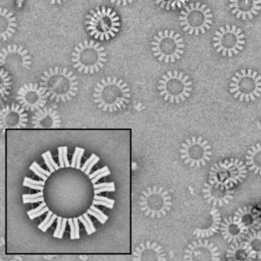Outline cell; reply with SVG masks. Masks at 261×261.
Wrapping results in <instances>:
<instances>
[{
  "label": "cell",
  "instance_id": "obj_1",
  "mask_svg": "<svg viewBox=\"0 0 261 261\" xmlns=\"http://www.w3.org/2000/svg\"><path fill=\"white\" fill-rule=\"evenodd\" d=\"M94 103L105 112H116L126 108L130 100L127 84L117 77L102 79L94 88Z\"/></svg>",
  "mask_w": 261,
  "mask_h": 261
},
{
  "label": "cell",
  "instance_id": "obj_2",
  "mask_svg": "<svg viewBox=\"0 0 261 261\" xmlns=\"http://www.w3.org/2000/svg\"><path fill=\"white\" fill-rule=\"evenodd\" d=\"M40 85L46 89L50 100L56 103L72 100L79 91V82L74 73L65 68H48L41 77Z\"/></svg>",
  "mask_w": 261,
  "mask_h": 261
},
{
  "label": "cell",
  "instance_id": "obj_3",
  "mask_svg": "<svg viewBox=\"0 0 261 261\" xmlns=\"http://www.w3.org/2000/svg\"><path fill=\"white\" fill-rule=\"evenodd\" d=\"M120 17L111 8L96 7L87 15L85 25L90 36L100 41L115 37L120 31Z\"/></svg>",
  "mask_w": 261,
  "mask_h": 261
},
{
  "label": "cell",
  "instance_id": "obj_4",
  "mask_svg": "<svg viewBox=\"0 0 261 261\" xmlns=\"http://www.w3.org/2000/svg\"><path fill=\"white\" fill-rule=\"evenodd\" d=\"M71 62L77 71L84 74H94L105 66L107 54L105 48L98 42L84 41L74 48Z\"/></svg>",
  "mask_w": 261,
  "mask_h": 261
},
{
  "label": "cell",
  "instance_id": "obj_5",
  "mask_svg": "<svg viewBox=\"0 0 261 261\" xmlns=\"http://www.w3.org/2000/svg\"><path fill=\"white\" fill-rule=\"evenodd\" d=\"M192 86L189 76L177 71H169L159 82L158 90L166 101L179 103L190 97Z\"/></svg>",
  "mask_w": 261,
  "mask_h": 261
},
{
  "label": "cell",
  "instance_id": "obj_6",
  "mask_svg": "<svg viewBox=\"0 0 261 261\" xmlns=\"http://www.w3.org/2000/svg\"><path fill=\"white\" fill-rule=\"evenodd\" d=\"M154 56L165 63L175 62L184 53L185 44L182 38L173 30L159 32L152 42Z\"/></svg>",
  "mask_w": 261,
  "mask_h": 261
},
{
  "label": "cell",
  "instance_id": "obj_7",
  "mask_svg": "<svg viewBox=\"0 0 261 261\" xmlns=\"http://www.w3.org/2000/svg\"><path fill=\"white\" fill-rule=\"evenodd\" d=\"M140 211L151 218L166 216L172 207V198L164 188L148 187L139 198Z\"/></svg>",
  "mask_w": 261,
  "mask_h": 261
},
{
  "label": "cell",
  "instance_id": "obj_8",
  "mask_svg": "<svg viewBox=\"0 0 261 261\" xmlns=\"http://www.w3.org/2000/svg\"><path fill=\"white\" fill-rule=\"evenodd\" d=\"M230 92L240 101L256 100L261 95V76L251 69H242L232 77Z\"/></svg>",
  "mask_w": 261,
  "mask_h": 261
},
{
  "label": "cell",
  "instance_id": "obj_9",
  "mask_svg": "<svg viewBox=\"0 0 261 261\" xmlns=\"http://www.w3.org/2000/svg\"><path fill=\"white\" fill-rule=\"evenodd\" d=\"M212 17L211 10L205 4H191L181 12L180 25L189 34L198 36L199 33L204 34L210 29Z\"/></svg>",
  "mask_w": 261,
  "mask_h": 261
},
{
  "label": "cell",
  "instance_id": "obj_10",
  "mask_svg": "<svg viewBox=\"0 0 261 261\" xmlns=\"http://www.w3.org/2000/svg\"><path fill=\"white\" fill-rule=\"evenodd\" d=\"M247 171L244 163L238 159H230L215 163L211 168L209 182L220 183L231 186L242 182Z\"/></svg>",
  "mask_w": 261,
  "mask_h": 261
},
{
  "label": "cell",
  "instance_id": "obj_11",
  "mask_svg": "<svg viewBox=\"0 0 261 261\" xmlns=\"http://www.w3.org/2000/svg\"><path fill=\"white\" fill-rule=\"evenodd\" d=\"M244 35L241 29L235 25H226L221 27L219 31L215 33L213 39V45L218 53H221L223 56L232 57L238 55L244 48L245 45Z\"/></svg>",
  "mask_w": 261,
  "mask_h": 261
},
{
  "label": "cell",
  "instance_id": "obj_12",
  "mask_svg": "<svg viewBox=\"0 0 261 261\" xmlns=\"http://www.w3.org/2000/svg\"><path fill=\"white\" fill-rule=\"evenodd\" d=\"M180 153L185 164L191 167L199 168L205 166L210 161L212 155V146L207 140H203L202 137H193L187 139L181 144Z\"/></svg>",
  "mask_w": 261,
  "mask_h": 261
},
{
  "label": "cell",
  "instance_id": "obj_13",
  "mask_svg": "<svg viewBox=\"0 0 261 261\" xmlns=\"http://www.w3.org/2000/svg\"><path fill=\"white\" fill-rule=\"evenodd\" d=\"M0 65L6 68L7 71L14 74H22L31 68V56L23 47L10 45L1 51Z\"/></svg>",
  "mask_w": 261,
  "mask_h": 261
},
{
  "label": "cell",
  "instance_id": "obj_14",
  "mask_svg": "<svg viewBox=\"0 0 261 261\" xmlns=\"http://www.w3.org/2000/svg\"><path fill=\"white\" fill-rule=\"evenodd\" d=\"M48 96L43 86L30 83L21 87L18 91L16 100L25 111L36 112L46 105Z\"/></svg>",
  "mask_w": 261,
  "mask_h": 261
},
{
  "label": "cell",
  "instance_id": "obj_15",
  "mask_svg": "<svg viewBox=\"0 0 261 261\" xmlns=\"http://www.w3.org/2000/svg\"><path fill=\"white\" fill-rule=\"evenodd\" d=\"M185 260L219 261L220 252L218 247L207 240H198L191 243L185 250Z\"/></svg>",
  "mask_w": 261,
  "mask_h": 261
},
{
  "label": "cell",
  "instance_id": "obj_16",
  "mask_svg": "<svg viewBox=\"0 0 261 261\" xmlns=\"http://www.w3.org/2000/svg\"><path fill=\"white\" fill-rule=\"evenodd\" d=\"M20 105H7L3 107L0 114V127L7 129H22L27 127L29 122L28 114Z\"/></svg>",
  "mask_w": 261,
  "mask_h": 261
},
{
  "label": "cell",
  "instance_id": "obj_17",
  "mask_svg": "<svg viewBox=\"0 0 261 261\" xmlns=\"http://www.w3.org/2000/svg\"><path fill=\"white\" fill-rule=\"evenodd\" d=\"M203 197L207 204L219 207L228 204L233 199L234 191L230 186L216 182L205 183L202 189Z\"/></svg>",
  "mask_w": 261,
  "mask_h": 261
},
{
  "label": "cell",
  "instance_id": "obj_18",
  "mask_svg": "<svg viewBox=\"0 0 261 261\" xmlns=\"http://www.w3.org/2000/svg\"><path fill=\"white\" fill-rule=\"evenodd\" d=\"M221 224L219 211L214 206L205 215H202L199 220V224L195 227L193 234L197 238H210L218 231Z\"/></svg>",
  "mask_w": 261,
  "mask_h": 261
},
{
  "label": "cell",
  "instance_id": "obj_19",
  "mask_svg": "<svg viewBox=\"0 0 261 261\" xmlns=\"http://www.w3.org/2000/svg\"><path fill=\"white\" fill-rule=\"evenodd\" d=\"M36 129H56L62 126V120L58 111L53 108H43L36 111L32 118Z\"/></svg>",
  "mask_w": 261,
  "mask_h": 261
},
{
  "label": "cell",
  "instance_id": "obj_20",
  "mask_svg": "<svg viewBox=\"0 0 261 261\" xmlns=\"http://www.w3.org/2000/svg\"><path fill=\"white\" fill-rule=\"evenodd\" d=\"M261 0H230L231 13L238 19H251L260 10Z\"/></svg>",
  "mask_w": 261,
  "mask_h": 261
},
{
  "label": "cell",
  "instance_id": "obj_21",
  "mask_svg": "<svg viewBox=\"0 0 261 261\" xmlns=\"http://www.w3.org/2000/svg\"><path fill=\"white\" fill-rule=\"evenodd\" d=\"M134 260L166 261V253L163 247L155 242L141 243L133 253Z\"/></svg>",
  "mask_w": 261,
  "mask_h": 261
},
{
  "label": "cell",
  "instance_id": "obj_22",
  "mask_svg": "<svg viewBox=\"0 0 261 261\" xmlns=\"http://www.w3.org/2000/svg\"><path fill=\"white\" fill-rule=\"evenodd\" d=\"M220 230L224 239L232 244L241 242L248 233L240 225L235 217L224 218L221 224Z\"/></svg>",
  "mask_w": 261,
  "mask_h": 261
},
{
  "label": "cell",
  "instance_id": "obj_23",
  "mask_svg": "<svg viewBox=\"0 0 261 261\" xmlns=\"http://www.w3.org/2000/svg\"><path fill=\"white\" fill-rule=\"evenodd\" d=\"M234 217L246 231L259 228V212H255L251 206L240 207Z\"/></svg>",
  "mask_w": 261,
  "mask_h": 261
},
{
  "label": "cell",
  "instance_id": "obj_24",
  "mask_svg": "<svg viewBox=\"0 0 261 261\" xmlns=\"http://www.w3.org/2000/svg\"><path fill=\"white\" fill-rule=\"evenodd\" d=\"M16 18L6 8L0 9V37L3 41L8 40L16 33Z\"/></svg>",
  "mask_w": 261,
  "mask_h": 261
},
{
  "label": "cell",
  "instance_id": "obj_25",
  "mask_svg": "<svg viewBox=\"0 0 261 261\" xmlns=\"http://www.w3.org/2000/svg\"><path fill=\"white\" fill-rule=\"evenodd\" d=\"M227 257L232 261H252L255 259L246 241L232 244L227 250Z\"/></svg>",
  "mask_w": 261,
  "mask_h": 261
},
{
  "label": "cell",
  "instance_id": "obj_26",
  "mask_svg": "<svg viewBox=\"0 0 261 261\" xmlns=\"http://www.w3.org/2000/svg\"><path fill=\"white\" fill-rule=\"evenodd\" d=\"M247 166L249 167V170L253 171L254 174L261 175V144L256 143L255 146H252L247 151Z\"/></svg>",
  "mask_w": 261,
  "mask_h": 261
},
{
  "label": "cell",
  "instance_id": "obj_27",
  "mask_svg": "<svg viewBox=\"0 0 261 261\" xmlns=\"http://www.w3.org/2000/svg\"><path fill=\"white\" fill-rule=\"evenodd\" d=\"M255 230L256 229L247 233L246 244L254 258L261 259V232Z\"/></svg>",
  "mask_w": 261,
  "mask_h": 261
},
{
  "label": "cell",
  "instance_id": "obj_28",
  "mask_svg": "<svg viewBox=\"0 0 261 261\" xmlns=\"http://www.w3.org/2000/svg\"><path fill=\"white\" fill-rule=\"evenodd\" d=\"M0 81H1V84H0L1 97L4 100H7V97L10 94L13 82H12L11 76L9 74V71L4 69V68H1V71H0Z\"/></svg>",
  "mask_w": 261,
  "mask_h": 261
},
{
  "label": "cell",
  "instance_id": "obj_29",
  "mask_svg": "<svg viewBox=\"0 0 261 261\" xmlns=\"http://www.w3.org/2000/svg\"><path fill=\"white\" fill-rule=\"evenodd\" d=\"M189 1V0H155V4L160 6V8L164 9L168 11L181 8Z\"/></svg>",
  "mask_w": 261,
  "mask_h": 261
},
{
  "label": "cell",
  "instance_id": "obj_30",
  "mask_svg": "<svg viewBox=\"0 0 261 261\" xmlns=\"http://www.w3.org/2000/svg\"><path fill=\"white\" fill-rule=\"evenodd\" d=\"M93 204H94V205L105 206V207L110 209L114 208V204H111V203L107 202V201H100V200H93Z\"/></svg>",
  "mask_w": 261,
  "mask_h": 261
},
{
  "label": "cell",
  "instance_id": "obj_31",
  "mask_svg": "<svg viewBox=\"0 0 261 261\" xmlns=\"http://www.w3.org/2000/svg\"><path fill=\"white\" fill-rule=\"evenodd\" d=\"M30 169L32 171V172H34L35 175H37V176H39V178H42L43 181H46L47 179H48V176L47 175H45V174L42 173V172H39V170H38L37 169H36V167H35L33 165H32V166H30Z\"/></svg>",
  "mask_w": 261,
  "mask_h": 261
},
{
  "label": "cell",
  "instance_id": "obj_32",
  "mask_svg": "<svg viewBox=\"0 0 261 261\" xmlns=\"http://www.w3.org/2000/svg\"><path fill=\"white\" fill-rule=\"evenodd\" d=\"M88 215H91V216H94V218H95L100 223V224H103L106 223V221H105V220L103 219V218H102L99 214H97V212H94L92 209H88Z\"/></svg>",
  "mask_w": 261,
  "mask_h": 261
},
{
  "label": "cell",
  "instance_id": "obj_33",
  "mask_svg": "<svg viewBox=\"0 0 261 261\" xmlns=\"http://www.w3.org/2000/svg\"><path fill=\"white\" fill-rule=\"evenodd\" d=\"M42 157L43 158L44 161H45V165H46L47 167L49 169L50 172L53 173V172H56V169H55L54 166L51 165V163H50L49 159H48V155H47L46 152L45 153L42 154Z\"/></svg>",
  "mask_w": 261,
  "mask_h": 261
},
{
  "label": "cell",
  "instance_id": "obj_34",
  "mask_svg": "<svg viewBox=\"0 0 261 261\" xmlns=\"http://www.w3.org/2000/svg\"><path fill=\"white\" fill-rule=\"evenodd\" d=\"M79 221L82 223L84 226H85V230H86L87 233H88V235H91V233H93L92 230H91V227H90L89 224H88V221L85 220V218H84L83 215L82 216L79 217Z\"/></svg>",
  "mask_w": 261,
  "mask_h": 261
},
{
  "label": "cell",
  "instance_id": "obj_35",
  "mask_svg": "<svg viewBox=\"0 0 261 261\" xmlns=\"http://www.w3.org/2000/svg\"><path fill=\"white\" fill-rule=\"evenodd\" d=\"M68 224L70 226V229H71V233H70V236H71V240L76 239L75 238V227H74V220L72 218H68Z\"/></svg>",
  "mask_w": 261,
  "mask_h": 261
},
{
  "label": "cell",
  "instance_id": "obj_36",
  "mask_svg": "<svg viewBox=\"0 0 261 261\" xmlns=\"http://www.w3.org/2000/svg\"><path fill=\"white\" fill-rule=\"evenodd\" d=\"M58 152H59V166L62 169L65 167V161H64L63 157V146L58 148Z\"/></svg>",
  "mask_w": 261,
  "mask_h": 261
},
{
  "label": "cell",
  "instance_id": "obj_37",
  "mask_svg": "<svg viewBox=\"0 0 261 261\" xmlns=\"http://www.w3.org/2000/svg\"><path fill=\"white\" fill-rule=\"evenodd\" d=\"M22 186H23L24 187H28L30 188V189H34V190H44L43 186H39V185L32 184V183L27 182V181H23V184H22Z\"/></svg>",
  "mask_w": 261,
  "mask_h": 261
},
{
  "label": "cell",
  "instance_id": "obj_38",
  "mask_svg": "<svg viewBox=\"0 0 261 261\" xmlns=\"http://www.w3.org/2000/svg\"><path fill=\"white\" fill-rule=\"evenodd\" d=\"M115 192V187H103L100 189H94V195H99L102 192Z\"/></svg>",
  "mask_w": 261,
  "mask_h": 261
},
{
  "label": "cell",
  "instance_id": "obj_39",
  "mask_svg": "<svg viewBox=\"0 0 261 261\" xmlns=\"http://www.w3.org/2000/svg\"><path fill=\"white\" fill-rule=\"evenodd\" d=\"M81 148L76 147L75 150H74V154L72 155V159H71V167L76 168V163H77V156H79V152H80Z\"/></svg>",
  "mask_w": 261,
  "mask_h": 261
},
{
  "label": "cell",
  "instance_id": "obj_40",
  "mask_svg": "<svg viewBox=\"0 0 261 261\" xmlns=\"http://www.w3.org/2000/svg\"><path fill=\"white\" fill-rule=\"evenodd\" d=\"M111 175V171L108 170L105 171V172H102V173L99 174L97 176L94 177V178L91 179V181H92L93 184H96L99 180L101 179L103 177L108 176V175Z\"/></svg>",
  "mask_w": 261,
  "mask_h": 261
},
{
  "label": "cell",
  "instance_id": "obj_41",
  "mask_svg": "<svg viewBox=\"0 0 261 261\" xmlns=\"http://www.w3.org/2000/svg\"><path fill=\"white\" fill-rule=\"evenodd\" d=\"M62 219L63 218L62 217H58L57 218V227H56V230H55L53 237L57 238L59 237V233H60L61 228H62Z\"/></svg>",
  "mask_w": 261,
  "mask_h": 261
},
{
  "label": "cell",
  "instance_id": "obj_42",
  "mask_svg": "<svg viewBox=\"0 0 261 261\" xmlns=\"http://www.w3.org/2000/svg\"><path fill=\"white\" fill-rule=\"evenodd\" d=\"M111 4H116L117 6H126L131 4L134 0H110Z\"/></svg>",
  "mask_w": 261,
  "mask_h": 261
},
{
  "label": "cell",
  "instance_id": "obj_43",
  "mask_svg": "<svg viewBox=\"0 0 261 261\" xmlns=\"http://www.w3.org/2000/svg\"><path fill=\"white\" fill-rule=\"evenodd\" d=\"M45 207H46V203H45V201H42V202L37 207H36V208H33L32 209V210L28 211V212H27V214H28L29 216H30V215H33V214L37 213L38 212L42 210V209H43Z\"/></svg>",
  "mask_w": 261,
  "mask_h": 261
},
{
  "label": "cell",
  "instance_id": "obj_44",
  "mask_svg": "<svg viewBox=\"0 0 261 261\" xmlns=\"http://www.w3.org/2000/svg\"><path fill=\"white\" fill-rule=\"evenodd\" d=\"M58 216L57 215H54L53 214V216H51V219H50V221H48V223H47L46 224H45V226H44L43 227H42V230L43 232H46L47 230H48V229L50 227H51V225H53V224H54L55 221L56 220H57Z\"/></svg>",
  "mask_w": 261,
  "mask_h": 261
},
{
  "label": "cell",
  "instance_id": "obj_45",
  "mask_svg": "<svg viewBox=\"0 0 261 261\" xmlns=\"http://www.w3.org/2000/svg\"><path fill=\"white\" fill-rule=\"evenodd\" d=\"M99 161H100V158H99L98 156H96V158L91 162V164H90L89 166H88V168H87L86 171L85 172V173H86V175H89L90 174H91V170H92L93 168H94V166H95Z\"/></svg>",
  "mask_w": 261,
  "mask_h": 261
},
{
  "label": "cell",
  "instance_id": "obj_46",
  "mask_svg": "<svg viewBox=\"0 0 261 261\" xmlns=\"http://www.w3.org/2000/svg\"><path fill=\"white\" fill-rule=\"evenodd\" d=\"M96 154L93 153L92 155H91V156L89 157V158L88 159V160H86V162H85V164L83 165V166H82V168H81V170L82 171V172H85L86 171L87 168H88V166H89L90 164H91V162L93 161V160H94V159L96 158Z\"/></svg>",
  "mask_w": 261,
  "mask_h": 261
},
{
  "label": "cell",
  "instance_id": "obj_47",
  "mask_svg": "<svg viewBox=\"0 0 261 261\" xmlns=\"http://www.w3.org/2000/svg\"><path fill=\"white\" fill-rule=\"evenodd\" d=\"M53 215V212H51V211H48V214H47V216L45 217V220H44L42 222H41L40 224H39V226H38V227H39V229H40V230H42V227H44V226L45 225V224H47V223L48 222V221H50V219H51V216Z\"/></svg>",
  "mask_w": 261,
  "mask_h": 261
},
{
  "label": "cell",
  "instance_id": "obj_48",
  "mask_svg": "<svg viewBox=\"0 0 261 261\" xmlns=\"http://www.w3.org/2000/svg\"><path fill=\"white\" fill-rule=\"evenodd\" d=\"M48 211H49V208L46 206V207H44L42 210L38 212L37 213L33 214V215H30L29 217H30V219L34 220L35 218H39V217L42 216V215H44L45 212H48Z\"/></svg>",
  "mask_w": 261,
  "mask_h": 261
},
{
  "label": "cell",
  "instance_id": "obj_49",
  "mask_svg": "<svg viewBox=\"0 0 261 261\" xmlns=\"http://www.w3.org/2000/svg\"><path fill=\"white\" fill-rule=\"evenodd\" d=\"M45 201V198L43 196L39 197V198H27V199H23L24 204H28V203H38L42 202Z\"/></svg>",
  "mask_w": 261,
  "mask_h": 261
},
{
  "label": "cell",
  "instance_id": "obj_50",
  "mask_svg": "<svg viewBox=\"0 0 261 261\" xmlns=\"http://www.w3.org/2000/svg\"><path fill=\"white\" fill-rule=\"evenodd\" d=\"M43 196V191H40L36 194H24L22 195V199H27V198H39V197Z\"/></svg>",
  "mask_w": 261,
  "mask_h": 261
},
{
  "label": "cell",
  "instance_id": "obj_51",
  "mask_svg": "<svg viewBox=\"0 0 261 261\" xmlns=\"http://www.w3.org/2000/svg\"><path fill=\"white\" fill-rule=\"evenodd\" d=\"M68 147L67 146H63L64 161H65V167L66 168L71 167V164H70L69 160H68Z\"/></svg>",
  "mask_w": 261,
  "mask_h": 261
},
{
  "label": "cell",
  "instance_id": "obj_52",
  "mask_svg": "<svg viewBox=\"0 0 261 261\" xmlns=\"http://www.w3.org/2000/svg\"><path fill=\"white\" fill-rule=\"evenodd\" d=\"M67 222H68V219H67V218H63V219H62V228H61L60 233H59V237H58L59 239H62V238H63L65 228H66Z\"/></svg>",
  "mask_w": 261,
  "mask_h": 261
},
{
  "label": "cell",
  "instance_id": "obj_53",
  "mask_svg": "<svg viewBox=\"0 0 261 261\" xmlns=\"http://www.w3.org/2000/svg\"><path fill=\"white\" fill-rule=\"evenodd\" d=\"M115 184H114V181H111V182H105V183H98V184H94V189H100V188L103 187H114Z\"/></svg>",
  "mask_w": 261,
  "mask_h": 261
},
{
  "label": "cell",
  "instance_id": "obj_54",
  "mask_svg": "<svg viewBox=\"0 0 261 261\" xmlns=\"http://www.w3.org/2000/svg\"><path fill=\"white\" fill-rule=\"evenodd\" d=\"M74 227H75V238L76 239L80 238V226H79V218H74Z\"/></svg>",
  "mask_w": 261,
  "mask_h": 261
},
{
  "label": "cell",
  "instance_id": "obj_55",
  "mask_svg": "<svg viewBox=\"0 0 261 261\" xmlns=\"http://www.w3.org/2000/svg\"><path fill=\"white\" fill-rule=\"evenodd\" d=\"M109 170V169H108V166H105V167L101 168V169H97V170H96L95 172H92V173L90 174L88 176H89V178H91V179H92V178H94V177L97 176V175H99L100 173H102V172H105V171Z\"/></svg>",
  "mask_w": 261,
  "mask_h": 261
},
{
  "label": "cell",
  "instance_id": "obj_56",
  "mask_svg": "<svg viewBox=\"0 0 261 261\" xmlns=\"http://www.w3.org/2000/svg\"><path fill=\"white\" fill-rule=\"evenodd\" d=\"M90 208L92 209L94 212H97V214H99V215H100V216L102 217V218H103V219L105 220V221H108V216L107 215H105V213H103V212H102L101 210H100V209L97 208V207H96L94 204H92V205L91 206V207Z\"/></svg>",
  "mask_w": 261,
  "mask_h": 261
},
{
  "label": "cell",
  "instance_id": "obj_57",
  "mask_svg": "<svg viewBox=\"0 0 261 261\" xmlns=\"http://www.w3.org/2000/svg\"><path fill=\"white\" fill-rule=\"evenodd\" d=\"M84 218H85L87 221H88V224H89L90 227H91V230H92L93 233H95L96 228L94 227V224H93L92 221H91V218H90L89 215H88V212L87 213L84 214L83 215Z\"/></svg>",
  "mask_w": 261,
  "mask_h": 261
},
{
  "label": "cell",
  "instance_id": "obj_58",
  "mask_svg": "<svg viewBox=\"0 0 261 261\" xmlns=\"http://www.w3.org/2000/svg\"><path fill=\"white\" fill-rule=\"evenodd\" d=\"M84 153H85V149L81 148V151L80 152H79V155L77 159V163H76V169H79L82 168V166H81V162H82V157H83Z\"/></svg>",
  "mask_w": 261,
  "mask_h": 261
},
{
  "label": "cell",
  "instance_id": "obj_59",
  "mask_svg": "<svg viewBox=\"0 0 261 261\" xmlns=\"http://www.w3.org/2000/svg\"><path fill=\"white\" fill-rule=\"evenodd\" d=\"M33 166H35V167L36 168V169H38V170L39 171V172H42V173L45 174V175H47V176L49 177L50 175H51V172H48V171L45 170V169H44L43 168L41 167L40 166H39V164H38L36 162H34V163H33Z\"/></svg>",
  "mask_w": 261,
  "mask_h": 261
},
{
  "label": "cell",
  "instance_id": "obj_60",
  "mask_svg": "<svg viewBox=\"0 0 261 261\" xmlns=\"http://www.w3.org/2000/svg\"><path fill=\"white\" fill-rule=\"evenodd\" d=\"M94 199L96 200H100V201H107V202L111 203V204H114L115 202L114 199H111V198H108V197L105 196H99L98 195H94Z\"/></svg>",
  "mask_w": 261,
  "mask_h": 261
},
{
  "label": "cell",
  "instance_id": "obj_61",
  "mask_svg": "<svg viewBox=\"0 0 261 261\" xmlns=\"http://www.w3.org/2000/svg\"><path fill=\"white\" fill-rule=\"evenodd\" d=\"M47 155H48V159H49L50 163H51L53 166H54L56 170H59L60 169V166H58L57 163L55 161L54 159H53V155H51V152L50 151H47L46 152Z\"/></svg>",
  "mask_w": 261,
  "mask_h": 261
},
{
  "label": "cell",
  "instance_id": "obj_62",
  "mask_svg": "<svg viewBox=\"0 0 261 261\" xmlns=\"http://www.w3.org/2000/svg\"><path fill=\"white\" fill-rule=\"evenodd\" d=\"M24 181H27V182L32 183V184L39 185V186H45V181H37V180L32 179V178H29V177H25L24 178Z\"/></svg>",
  "mask_w": 261,
  "mask_h": 261
},
{
  "label": "cell",
  "instance_id": "obj_63",
  "mask_svg": "<svg viewBox=\"0 0 261 261\" xmlns=\"http://www.w3.org/2000/svg\"><path fill=\"white\" fill-rule=\"evenodd\" d=\"M45 1L49 3L51 5H55V4H62V3L65 2L66 0H45Z\"/></svg>",
  "mask_w": 261,
  "mask_h": 261
},
{
  "label": "cell",
  "instance_id": "obj_64",
  "mask_svg": "<svg viewBox=\"0 0 261 261\" xmlns=\"http://www.w3.org/2000/svg\"><path fill=\"white\" fill-rule=\"evenodd\" d=\"M261 227V210L259 212V227Z\"/></svg>",
  "mask_w": 261,
  "mask_h": 261
}]
</instances>
